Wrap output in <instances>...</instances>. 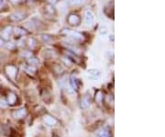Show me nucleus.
Here are the masks:
<instances>
[{"label":"nucleus","mask_w":165,"mask_h":137,"mask_svg":"<svg viewBox=\"0 0 165 137\" xmlns=\"http://www.w3.org/2000/svg\"><path fill=\"white\" fill-rule=\"evenodd\" d=\"M3 44H4V40L0 38V46H2Z\"/></svg>","instance_id":"obj_31"},{"label":"nucleus","mask_w":165,"mask_h":137,"mask_svg":"<svg viewBox=\"0 0 165 137\" xmlns=\"http://www.w3.org/2000/svg\"><path fill=\"white\" fill-rule=\"evenodd\" d=\"M61 34L68 37L69 39L73 40L74 42H82V41H84V39H85V36L82 35V33L75 31H71L69 29H63V30L61 31Z\"/></svg>","instance_id":"obj_1"},{"label":"nucleus","mask_w":165,"mask_h":137,"mask_svg":"<svg viewBox=\"0 0 165 137\" xmlns=\"http://www.w3.org/2000/svg\"><path fill=\"white\" fill-rule=\"evenodd\" d=\"M40 96H41V98H42V99H43L45 102H47L48 104H50L51 102V100H52L51 94L47 89H43L42 91H41Z\"/></svg>","instance_id":"obj_12"},{"label":"nucleus","mask_w":165,"mask_h":137,"mask_svg":"<svg viewBox=\"0 0 165 137\" xmlns=\"http://www.w3.org/2000/svg\"><path fill=\"white\" fill-rule=\"evenodd\" d=\"M62 62H63L64 64H65L67 66H71V65H72V61H71V59L69 58L68 56H67V57H63V58H62Z\"/></svg>","instance_id":"obj_28"},{"label":"nucleus","mask_w":165,"mask_h":137,"mask_svg":"<svg viewBox=\"0 0 165 137\" xmlns=\"http://www.w3.org/2000/svg\"><path fill=\"white\" fill-rule=\"evenodd\" d=\"M45 12L47 15H51V16H54L55 15V9L52 5H47L45 7Z\"/></svg>","instance_id":"obj_21"},{"label":"nucleus","mask_w":165,"mask_h":137,"mask_svg":"<svg viewBox=\"0 0 165 137\" xmlns=\"http://www.w3.org/2000/svg\"><path fill=\"white\" fill-rule=\"evenodd\" d=\"M86 2V0H69L67 2L68 6L70 7H78V6L84 5Z\"/></svg>","instance_id":"obj_18"},{"label":"nucleus","mask_w":165,"mask_h":137,"mask_svg":"<svg viewBox=\"0 0 165 137\" xmlns=\"http://www.w3.org/2000/svg\"><path fill=\"white\" fill-rule=\"evenodd\" d=\"M2 3H3V0H0V6H1Z\"/></svg>","instance_id":"obj_33"},{"label":"nucleus","mask_w":165,"mask_h":137,"mask_svg":"<svg viewBox=\"0 0 165 137\" xmlns=\"http://www.w3.org/2000/svg\"><path fill=\"white\" fill-rule=\"evenodd\" d=\"M94 22V15L91 11L87 10L85 12V23L87 26H91Z\"/></svg>","instance_id":"obj_15"},{"label":"nucleus","mask_w":165,"mask_h":137,"mask_svg":"<svg viewBox=\"0 0 165 137\" xmlns=\"http://www.w3.org/2000/svg\"><path fill=\"white\" fill-rule=\"evenodd\" d=\"M92 104V99H91V96L88 94V93H85L84 96L81 98V100H80V108L82 110H85L87 108H89Z\"/></svg>","instance_id":"obj_5"},{"label":"nucleus","mask_w":165,"mask_h":137,"mask_svg":"<svg viewBox=\"0 0 165 137\" xmlns=\"http://www.w3.org/2000/svg\"><path fill=\"white\" fill-rule=\"evenodd\" d=\"M13 32L15 34L16 38H19V37H22V36L27 35V34H28V31L25 30V29H22L20 27L16 28L15 30H13Z\"/></svg>","instance_id":"obj_14"},{"label":"nucleus","mask_w":165,"mask_h":137,"mask_svg":"<svg viewBox=\"0 0 165 137\" xmlns=\"http://www.w3.org/2000/svg\"><path fill=\"white\" fill-rule=\"evenodd\" d=\"M69 83H70V86L72 87V88L74 90V91H77L79 89V79L76 76L75 73H73L71 74L70 76V78H69Z\"/></svg>","instance_id":"obj_7"},{"label":"nucleus","mask_w":165,"mask_h":137,"mask_svg":"<svg viewBox=\"0 0 165 137\" xmlns=\"http://www.w3.org/2000/svg\"><path fill=\"white\" fill-rule=\"evenodd\" d=\"M28 115V111L26 108H20L12 112V117L17 120V121H21V120L25 119Z\"/></svg>","instance_id":"obj_4"},{"label":"nucleus","mask_w":165,"mask_h":137,"mask_svg":"<svg viewBox=\"0 0 165 137\" xmlns=\"http://www.w3.org/2000/svg\"><path fill=\"white\" fill-rule=\"evenodd\" d=\"M104 92L101 89H98L96 91V94H95V101L96 102L97 104H101L103 103V100H104Z\"/></svg>","instance_id":"obj_13"},{"label":"nucleus","mask_w":165,"mask_h":137,"mask_svg":"<svg viewBox=\"0 0 165 137\" xmlns=\"http://www.w3.org/2000/svg\"><path fill=\"white\" fill-rule=\"evenodd\" d=\"M42 122H44L45 125H47V126L49 127H54L59 122L57 118H55L54 116H52L51 114H49V113H45L42 116Z\"/></svg>","instance_id":"obj_2"},{"label":"nucleus","mask_w":165,"mask_h":137,"mask_svg":"<svg viewBox=\"0 0 165 137\" xmlns=\"http://www.w3.org/2000/svg\"><path fill=\"white\" fill-rule=\"evenodd\" d=\"M41 39L43 40L44 42H50L52 41V37L50 36V35H46V34H43V35H41Z\"/></svg>","instance_id":"obj_26"},{"label":"nucleus","mask_w":165,"mask_h":137,"mask_svg":"<svg viewBox=\"0 0 165 137\" xmlns=\"http://www.w3.org/2000/svg\"><path fill=\"white\" fill-rule=\"evenodd\" d=\"M88 75H89V77L92 78V79H96L97 77L100 76V71L96 70V69H91L88 71Z\"/></svg>","instance_id":"obj_20"},{"label":"nucleus","mask_w":165,"mask_h":137,"mask_svg":"<svg viewBox=\"0 0 165 137\" xmlns=\"http://www.w3.org/2000/svg\"><path fill=\"white\" fill-rule=\"evenodd\" d=\"M47 1H48V3L50 4V5H55L57 2H58V0H47Z\"/></svg>","instance_id":"obj_29"},{"label":"nucleus","mask_w":165,"mask_h":137,"mask_svg":"<svg viewBox=\"0 0 165 137\" xmlns=\"http://www.w3.org/2000/svg\"><path fill=\"white\" fill-rule=\"evenodd\" d=\"M9 1H10L11 3H13V4H17V3H19V2H21L22 0H9Z\"/></svg>","instance_id":"obj_30"},{"label":"nucleus","mask_w":165,"mask_h":137,"mask_svg":"<svg viewBox=\"0 0 165 137\" xmlns=\"http://www.w3.org/2000/svg\"><path fill=\"white\" fill-rule=\"evenodd\" d=\"M103 103L105 104L107 106H109L110 108L113 107V103H114V98L111 95H107L104 97V100Z\"/></svg>","instance_id":"obj_16"},{"label":"nucleus","mask_w":165,"mask_h":137,"mask_svg":"<svg viewBox=\"0 0 165 137\" xmlns=\"http://www.w3.org/2000/svg\"><path fill=\"white\" fill-rule=\"evenodd\" d=\"M28 1H35V0H28Z\"/></svg>","instance_id":"obj_34"},{"label":"nucleus","mask_w":165,"mask_h":137,"mask_svg":"<svg viewBox=\"0 0 165 137\" xmlns=\"http://www.w3.org/2000/svg\"><path fill=\"white\" fill-rule=\"evenodd\" d=\"M5 73L9 79H11L12 81H15L17 76V67L11 65H7L5 67Z\"/></svg>","instance_id":"obj_3"},{"label":"nucleus","mask_w":165,"mask_h":137,"mask_svg":"<svg viewBox=\"0 0 165 137\" xmlns=\"http://www.w3.org/2000/svg\"><path fill=\"white\" fill-rule=\"evenodd\" d=\"M6 100H7V103L8 106H14L17 102V96L15 92L9 91L7 94V99H6Z\"/></svg>","instance_id":"obj_8"},{"label":"nucleus","mask_w":165,"mask_h":137,"mask_svg":"<svg viewBox=\"0 0 165 137\" xmlns=\"http://www.w3.org/2000/svg\"><path fill=\"white\" fill-rule=\"evenodd\" d=\"M10 129L3 123H0V135L1 136H7L10 133Z\"/></svg>","instance_id":"obj_17"},{"label":"nucleus","mask_w":165,"mask_h":137,"mask_svg":"<svg viewBox=\"0 0 165 137\" xmlns=\"http://www.w3.org/2000/svg\"><path fill=\"white\" fill-rule=\"evenodd\" d=\"M105 13L107 14L108 17H113V13H114V8H113V4L112 3H109L107 7L105 8L104 9Z\"/></svg>","instance_id":"obj_19"},{"label":"nucleus","mask_w":165,"mask_h":137,"mask_svg":"<svg viewBox=\"0 0 165 137\" xmlns=\"http://www.w3.org/2000/svg\"><path fill=\"white\" fill-rule=\"evenodd\" d=\"M53 72L56 74V75H62V74L64 72V69L59 65H55L53 66Z\"/></svg>","instance_id":"obj_25"},{"label":"nucleus","mask_w":165,"mask_h":137,"mask_svg":"<svg viewBox=\"0 0 165 137\" xmlns=\"http://www.w3.org/2000/svg\"><path fill=\"white\" fill-rule=\"evenodd\" d=\"M25 71H26V73L28 74V75H34V74L36 73V71H37V68H36V66L28 65L25 67Z\"/></svg>","instance_id":"obj_24"},{"label":"nucleus","mask_w":165,"mask_h":137,"mask_svg":"<svg viewBox=\"0 0 165 137\" xmlns=\"http://www.w3.org/2000/svg\"><path fill=\"white\" fill-rule=\"evenodd\" d=\"M96 137H111V131L107 127H102L96 131Z\"/></svg>","instance_id":"obj_9"},{"label":"nucleus","mask_w":165,"mask_h":137,"mask_svg":"<svg viewBox=\"0 0 165 137\" xmlns=\"http://www.w3.org/2000/svg\"><path fill=\"white\" fill-rule=\"evenodd\" d=\"M39 64H40V61H39L38 58H36V57L31 56V57H28V65H33V66H37V65H39Z\"/></svg>","instance_id":"obj_22"},{"label":"nucleus","mask_w":165,"mask_h":137,"mask_svg":"<svg viewBox=\"0 0 165 137\" xmlns=\"http://www.w3.org/2000/svg\"><path fill=\"white\" fill-rule=\"evenodd\" d=\"M27 44H28V47L29 49L33 50L35 47H36L37 42H36V40L33 39V38H28V39L27 40Z\"/></svg>","instance_id":"obj_23"},{"label":"nucleus","mask_w":165,"mask_h":137,"mask_svg":"<svg viewBox=\"0 0 165 137\" xmlns=\"http://www.w3.org/2000/svg\"><path fill=\"white\" fill-rule=\"evenodd\" d=\"M12 33H13V28L11 26H7L1 31V37H2L1 39L8 41V40H9L10 36L12 35Z\"/></svg>","instance_id":"obj_11"},{"label":"nucleus","mask_w":165,"mask_h":137,"mask_svg":"<svg viewBox=\"0 0 165 137\" xmlns=\"http://www.w3.org/2000/svg\"><path fill=\"white\" fill-rule=\"evenodd\" d=\"M27 15L23 12H17V13H13L9 16V19L13 22H19L21 20H23L24 19H26Z\"/></svg>","instance_id":"obj_10"},{"label":"nucleus","mask_w":165,"mask_h":137,"mask_svg":"<svg viewBox=\"0 0 165 137\" xmlns=\"http://www.w3.org/2000/svg\"><path fill=\"white\" fill-rule=\"evenodd\" d=\"M67 22L73 27H77L81 23V19L78 15L76 14H70L67 17Z\"/></svg>","instance_id":"obj_6"},{"label":"nucleus","mask_w":165,"mask_h":137,"mask_svg":"<svg viewBox=\"0 0 165 137\" xmlns=\"http://www.w3.org/2000/svg\"><path fill=\"white\" fill-rule=\"evenodd\" d=\"M8 105L7 103V100L4 99H0V109H6Z\"/></svg>","instance_id":"obj_27"},{"label":"nucleus","mask_w":165,"mask_h":137,"mask_svg":"<svg viewBox=\"0 0 165 137\" xmlns=\"http://www.w3.org/2000/svg\"><path fill=\"white\" fill-rule=\"evenodd\" d=\"M52 137H60V136H58V135H56V134H54V135H52Z\"/></svg>","instance_id":"obj_32"}]
</instances>
